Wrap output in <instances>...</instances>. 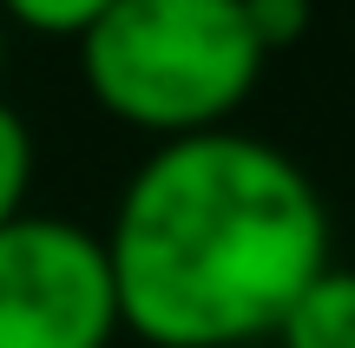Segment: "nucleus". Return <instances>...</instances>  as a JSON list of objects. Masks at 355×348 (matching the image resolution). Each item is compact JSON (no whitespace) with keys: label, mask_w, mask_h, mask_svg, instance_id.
Instances as JSON below:
<instances>
[{"label":"nucleus","mask_w":355,"mask_h":348,"mask_svg":"<svg viewBox=\"0 0 355 348\" xmlns=\"http://www.w3.org/2000/svg\"><path fill=\"white\" fill-rule=\"evenodd\" d=\"M119 322L152 348H250L329 270V204L250 131L152 145L105 230Z\"/></svg>","instance_id":"nucleus-1"},{"label":"nucleus","mask_w":355,"mask_h":348,"mask_svg":"<svg viewBox=\"0 0 355 348\" xmlns=\"http://www.w3.org/2000/svg\"><path fill=\"white\" fill-rule=\"evenodd\" d=\"M92 105L145 138L224 131L263 79L243 0H119L79 39Z\"/></svg>","instance_id":"nucleus-2"},{"label":"nucleus","mask_w":355,"mask_h":348,"mask_svg":"<svg viewBox=\"0 0 355 348\" xmlns=\"http://www.w3.org/2000/svg\"><path fill=\"white\" fill-rule=\"evenodd\" d=\"M119 329L99 230L33 210L0 223V348H112Z\"/></svg>","instance_id":"nucleus-3"},{"label":"nucleus","mask_w":355,"mask_h":348,"mask_svg":"<svg viewBox=\"0 0 355 348\" xmlns=\"http://www.w3.org/2000/svg\"><path fill=\"white\" fill-rule=\"evenodd\" d=\"M277 348H355V270L329 263V270L283 309Z\"/></svg>","instance_id":"nucleus-4"},{"label":"nucleus","mask_w":355,"mask_h":348,"mask_svg":"<svg viewBox=\"0 0 355 348\" xmlns=\"http://www.w3.org/2000/svg\"><path fill=\"white\" fill-rule=\"evenodd\" d=\"M112 7H119V0H0V20L26 26V33H46V39H73V46H79Z\"/></svg>","instance_id":"nucleus-5"},{"label":"nucleus","mask_w":355,"mask_h":348,"mask_svg":"<svg viewBox=\"0 0 355 348\" xmlns=\"http://www.w3.org/2000/svg\"><path fill=\"white\" fill-rule=\"evenodd\" d=\"M26 191H33V131L0 99V223H13L26 210Z\"/></svg>","instance_id":"nucleus-6"},{"label":"nucleus","mask_w":355,"mask_h":348,"mask_svg":"<svg viewBox=\"0 0 355 348\" xmlns=\"http://www.w3.org/2000/svg\"><path fill=\"white\" fill-rule=\"evenodd\" d=\"M309 13H316L309 0H243V20H250L263 59H270V53H283V46H296V39L309 33Z\"/></svg>","instance_id":"nucleus-7"},{"label":"nucleus","mask_w":355,"mask_h":348,"mask_svg":"<svg viewBox=\"0 0 355 348\" xmlns=\"http://www.w3.org/2000/svg\"><path fill=\"white\" fill-rule=\"evenodd\" d=\"M0 73H7V20H0Z\"/></svg>","instance_id":"nucleus-8"}]
</instances>
